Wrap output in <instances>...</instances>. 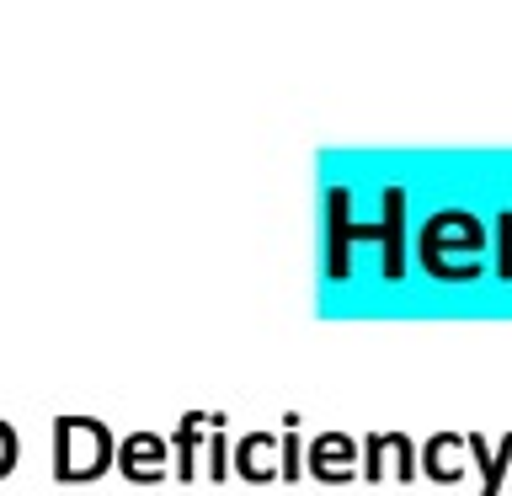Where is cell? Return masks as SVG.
Returning <instances> with one entry per match:
<instances>
[{
  "label": "cell",
  "instance_id": "1",
  "mask_svg": "<svg viewBox=\"0 0 512 496\" xmlns=\"http://www.w3.org/2000/svg\"><path fill=\"white\" fill-rule=\"evenodd\" d=\"M160 464H166V448H160V438H128L123 443V475H134V480H155L160 475Z\"/></svg>",
  "mask_w": 512,
  "mask_h": 496
},
{
  "label": "cell",
  "instance_id": "3",
  "mask_svg": "<svg viewBox=\"0 0 512 496\" xmlns=\"http://www.w3.org/2000/svg\"><path fill=\"white\" fill-rule=\"evenodd\" d=\"M208 475H224V438L214 427V438H208Z\"/></svg>",
  "mask_w": 512,
  "mask_h": 496
},
{
  "label": "cell",
  "instance_id": "2",
  "mask_svg": "<svg viewBox=\"0 0 512 496\" xmlns=\"http://www.w3.org/2000/svg\"><path fill=\"white\" fill-rule=\"evenodd\" d=\"M283 475L299 480V427H288V438H283Z\"/></svg>",
  "mask_w": 512,
  "mask_h": 496
}]
</instances>
